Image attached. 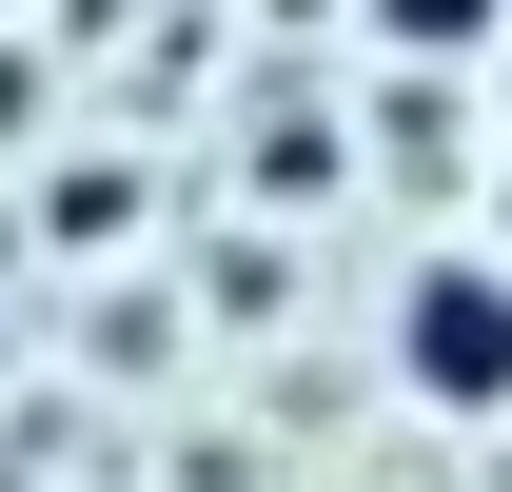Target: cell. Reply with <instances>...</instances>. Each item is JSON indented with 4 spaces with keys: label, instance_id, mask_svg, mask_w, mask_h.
<instances>
[{
    "label": "cell",
    "instance_id": "cell-1",
    "mask_svg": "<svg viewBox=\"0 0 512 492\" xmlns=\"http://www.w3.org/2000/svg\"><path fill=\"white\" fill-rule=\"evenodd\" d=\"M394 355H414V394L493 414V394H512V276H493V256H434L414 315H394Z\"/></svg>",
    "mask_w": 512,
    "mask_h": 492
},
{
    "label": "cell",
    "instance_id": "cell-2",
    "mask_svg": "<svg viewBox=\"0 0 512 492\" xmlns=\"http://www.w3.org/2000/svg\"><path fill=\"white\" fill-rule=\"evenodd\" d=\"M375 20L414 40V60H493V20H512V0H375Z\"/></svg>",
    "mask_w": 512,
    "mask_h": 492
}]
</instances>
